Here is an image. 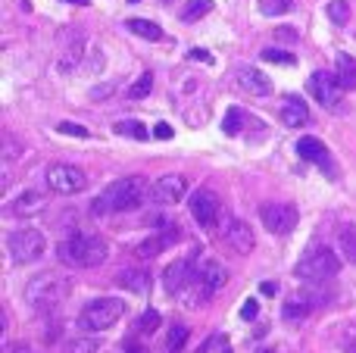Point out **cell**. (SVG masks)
Instances as JSON below:
<instances>
[{
  "instance_id": "6da1fadb",
  "label": "cell",
  "mask_w": 356,
  "mask_h": 353,
  "mask_svg": "<svg viewBox=\"0 0 356 353\" xmlns=\"http://www.w3.org/2000/svg\"><path fill=\"white\" fill-rule=\"evenodd\" d=\"M150 197V185L141 175H125V179L113 181L97 200H94L91 213L94 216H110V213H131Z\"/></svg>"
},
{
  "instance_id": "7a4b0ae2",
  "label": "cell",
  "mask_w": 356,
  "mask_h": 353,
  "mask_svg": "<svg viewBox=\"0 0 356 353\" xmlns=\"http://www.w3.org/2000/svg\"><path fill=\"white\" fill-rule=\"evenodd\" d=\"M60 260L66 266H79V269H91L100 266L106 260V241L97 235H85V231H75L66 241L60 244Z\"/></svg>"
},
{
  "instance_id": "3957f363",
  "label": "cell",
  "mask_w": 356,
  "mask_h": 353,
  "mask_svg": "<svg viewBox=\"0 0 356 353\" xmlns=\"http://www.w3.org/2000/svg\"><path fill=\"white\" fill-rule=\"evenodd\" d=\"M69 288H72L69 275L44 272V275H38V279H31L29 285H25V300H29L35 310H50V306H56L60 300H66Z\"/></svg>"
},
{
  "instance_id": "277c9868",
  "label": "cell",
  "mask_w": 356,
  "mask_h": 353,
  "mask_svg": "<svg viewBox=\"0 0 356 353\" xmlns=\"http://www.w3.org/2000/svg\"><path fill=\"white\" fill-rule=\"evenodd\" d=\"M297 279H307V281H325V279H334L341 272V260L332 247L325 244H313L307 254L297 260Z\"/></svg>"
},
{
  "instance_id": "5b68a950",
  "label": "cell",
  "mask_w": 356,
  "mask_h": 353,
  "mask_svg": "<svg viewBox=\"0 0 356 353\" xmlns=\"http://www.w3.org/2000/svg\"><path fill=\"white\" fill-rule=\"evenodd\" d=\"M125 316V300L119 297H100V300H91V304L81 310L79 316V325L85 331H106Z\"/></svg>"
},
{
  "instance_id": "8992f818",
  "label": "cell",
  "mask_w": 356,
  "mask_h": 353,
  "mask_svg": "<svg viewBox=\"0 0 356 353\" xmlns=\"http://www.w3.org/2000/svg\"><path fill=\"white\" fill-rule=\"evenodd\" d=\"M6 250H10L13 263H35L44 256L47 241H44V235L38 229H16L6 238Z\"/></svg>"
},
{
  "instance_id": "52a82bcc",
  "label": "cell",
  "mask_w": 356,
  "mask_h": 353,
  "mask_svg": "<svg viewBox=\"0 0 356 353\" xmlns=\"http://www.w3.org/2000/svg\"><path fill=\"white\" fill-rule=\"evenodd\" d=\"M259 219H263V225L272 235H291L300 216H297V206L282 204V200H269V204L259 206Z\"/></svg>"
},
{
  "instance_id": "ba28073f",
  "label": "cell",
  "mask_w": 356,
  "mask_h": 353,
  "mask_svg": "<svg viewBox=\"0 0 356 353\" xmlns=\"http://www.w3.org/2000/svg\"><path fill=\"white\" fill-rule=\"evenodd\" d=\"M47 185L56 194H79L88 188V175L79 166H69V163H56L47 169Z\"/></svg>"
},
{
  "instance_id": "9c48e42d",
  "label": "cell",
  "mask_w": 356,
  "mask_h": 353,
  "mask_svg": "<svg viewBox=\"0 0 356 353\" xmlns=\"http://www.w3.org/2000/svg\"><path fill=\"white\" fill-rule=\"evenodd\" d=\"M307 91L319 100L322 106H338L341 104V94H344V85H341L338 72H313L307 81Z\"/></svg>"
},
{
  "instance_id": "30bf717a",
  "label": "cell",
  "mask_w": 356,
  "mask_h": 353,
  "mask_svg": "<svg viewBox=\"0 0 356 353\" xmlns=\"http://www.w3.org/2000/svg\"><path fill=\"white\" fill-rule=\"evenodd\" d=\"M228 281V272L225 266H222L219 260H207L200 269H197V285H194V294H200V300L207 304L209 297H213L219 288H225Z\"/></svg>"
},
{
  "instance_id": "8fae6325",
  "label": "cell",
  "mask_w": 356,
  "mask_h": 353,
  "mask_svg": "<svg viewBox=\"0 0 356 353\" xmlns=\"http://www.w3.org/2000/svg\"><path fill=\"white\" fill-rule=\"evenodd\" d=\"M191 216H194L203 229L216 225V219H219V197H216L213 191H207V188L194 191L191 194Z\"/></svg>"
},
{
  "instance_id": "7c38bea8",
  "label": "cell",
  "mask_w": 356,
  "mask_h": 353,
  "mask_svg": "<svg viewBox=\"0 0 356 353\" xmlns=\"http://www.w3.org/2000/svg\"><path fill=\"white\" fill-rule=\"evenodd\" d=\"M297 154H300V160L316 163L322 172H328L334 179V160H332L328 147L319 141V138H300V141H297Z\"/></svg>"
},
{
  "instance_id": "4fadbf2b",
  "label": "cell",
  "mask_w": 356,
  "mask_h": 353,
  "mask_svg": "<svg viewBox=\"0 0 356 353\" xmlns=\"http://www.w3.org/2000/svg\"><path fill=\"white\" fill-rule=\"evenodd\" d=\"M184 194H188L184 175H163V179H156L154 185H150V197H154L156 204H178Z\"/></svg>"
},
{
  "instance_id": "5bb4252c",
  "label": "cell",
  "mask_w": 356,
  "mask_h": 353,
  "mask_svg": "<svg viewBox=\"0 0 356 353\" xmlns=\"http://www.w3.org/2000/svg\"><path fill=\"white\" fill-rule=\"evenodd\" d=\"M225 241L232 244L234 254H250V250L257 247L253 229L244 222V219H228V222H225Z\"/></svg>"
},
{
  "instance_id": "9a60e30c",
  "label": "cell",
  "mask_w": 356,
  "mask_h": 353,
  "mask_svg": "<svg viewBox=\"0 0 356 353\" xmlns=\"http://www.w3.org/2000/svg\"><path fill=\"white\" fill-rule=\"evenodd\" d=\"M194 275H197L194 263L191 260H175L172 266H166V272H163V285H166L169 294H178V291L188 288V281L194 279Z\"/></svg>"
},
{
  "instance_id": "2e32d148",
  "label": "cell",
  "mask_w": 356,
  "mask_h": 353,
  "mask_svg": "<svg viewBox=\"0 0 356 353\" xmlns=\"http://www.w3.org/2000/svg\"><path fill=\"white\" fill-rule=\"evenodd\" d=\"M238 85L244 88L247 94H253V97H269V94H272L269 75H263L259 69H250V66L238 69Z\"/></svg>"
},
{
  "instance_id": "e0dca14e",
  "label": "cell",
  "mask_w": 356,
  "mask_h": 353,
  "mask_svg": "<svg viewBox=\"0 0 356 353\" xmlns=\"http://www.w3.org/2000/svg\"><path fill=\"white\" fill-rule=\"evenodd\" d=\"M282 122L288 125V129H300V125H307L309 122L307 100H300L297 94H288V97L282 100Z\"/></svg>"
},
{
  "instance_id": "ac0fdd59",
  "label": "cell",
  "mask_w": 356,
  "mask_h": 353,
  "mask_svg": "<svg viewBox=\"0 0 356 353\" xmlns=\"http://www.w3.org/2000/svg\"><path fill=\"white\" fill-rule=\"evenodd\" d=\"M178 235H181V231L169 225V229L163 231V235H154V238H147V241H141V244H138V250H135V254L141 256V260H154L156 254H163V250H166V247H172V241H178Z\"/></svg>"
},
{
  "instance_id": "d6986e66",
  "label": "cell",
  "mask_w": 356,
  "mask_h": 353,
  "mask_svg": "<svg viewBox=\"0 0 356 353\" xmlns=\"http://www.w3.org/2000/svg\"><path fill=\"white\" fill-rule=\"evenodd\" d=\"M116 285L125 288L129 294H147L150 291V272L147 269H125L116 275Z\"/></svg>"
},
{
  "instance_id": "ffe728a7",
  "label": "cell",
  "mask_w": 356,
  "mask_h": 353,
  "mask_svg": "<svg viewBox=\"0 0 356 353\" xmlns=\"http://www.w3.org/2000/svg\"><path fill=\"white\" fill-rule=\"evenodd\" d=\"M313 300L307 297V294H297V297H291L288 304L282 306V319L284 322H291V325H297V322H303V319L313 313Z\"/></svg>"
},
{
  "instance_id": "44dd1931",
  "label": "cell",
  "mask_w": 356,
  "mask_h": 353,
  "mask_svg": "<svg viewBox=\"0 0 356 353\" xmlns=\"http://www.w3.org/2000/svg\"><path fill=\"white\" fill-rule=\"evenodd\" d=\"M44 194H38V191H25V194H19L16 200L10 204V213H16V216H29V213H38V210H44Z\"/></svg>"
},
{
  "instance_id": "7402d4cb",
  "label": "cell",
  "mask_w": 356,
  "mask_h": 353,
  "mask_svg": "<svg viewBox=\"0 0 356 353\" xmlns=\"http://www.w3.org/2000/svg\"><path fill=\"white\" fill-rule=\"evenodd\" d=\"M338 244H341V254H344V260L356 266V225H344V229L338 231Z\"/></svg>"
},
{
  "instance_id": "603a6c76",
  "label": "cell",
  "mask_w": 356,
  "mask_h": 353,
  "mask_svg": "<svg viewBox=\"0 0 356 353\" xmlns=\"http://www.w3.org/2000/svg\"><path fill=\"white\" fill-rule=\"evenodd\" d=\"M125 25H129V31L147 38V41H160V38H163V28L156 22H150V19H129Z\"/></svg>"
},
{
  "instance_id": "cb8c5ba5",
  "label": "cell",
  "mask_w": 356,
  "mask_h": 353,
  "mask_svg": "<svg viewBox=\"0 0 356 353\" xmlns=\"http://www.w3.org/2000/svg\"><path fill=\"white\" fill-rule=\"evenodd\" d=\"M338 79L344 88H356V60L350 54H338Z\"/></svg>"
},
{
  "instance_id": "d4e9b609",
  "label": "cell",
  "mask_w": 356,
  "mask_h": 353,
  "mask_svg": "<svg viewBox=\"0 0 356 353\" xmlns=\"http://www.w3.org/2000/svg\"><path fill=\"white\" fill-rule=\"evenodd\" d=\"M244 122H247L244 110H238V106H232V110L225 113V119H222V131H225V135H238V131L244 129Z\"/></svg>"
},
{
  "instance_id": "484cf974",
  "label": "cell",
  "mask_w": 356,
  "mask_h": 353,
  "mask_svg": "<svg viewBox=\"0 0 356 353\" xmlns=\"http://www.w3.org/2000/svg\"><path fill=\"white\" fill-rule=\"evenodd\" d=\"M325 13L334 25H347V19H350V3H347V0H332V3L325 6Z\"/></svg>"
},
{
  "instance_id": "4316f807",
  "label": "cell",
  "mask_w": 356,
  "mask_h": 353,
  "mask_svg": "<svg viewBox=\"0 0 356 353\" xmlns=\"http://www.w3.org/2000/svg\"><path fill=\"white\" fill-rule=\"evenodd\" d=\"M209 10H213V0H191V3L181 10V19L184 22H194V19L207 16Z\"/></svg>"
},
{
  "instance_id": "83f0119b",
  "label": "cell",
  "mask_w": 356,
  "mask_h": 353,
  "mask_svg": "<svg viewBox=\"0 0 356 353\" xmlns=\"http://www.w3.org/2000/svg\"><path fill=\"white\" fill-rule=\"evenodd\" d=\"M116 135H129V138H138V141H144L150 131L144 129L141 122H135V119H125V122H116Z\"/></svg>"
},
{
  "instance_id": "f1b7e54d",
  "label": "cell",
  "mask_w": 356,
  "mask_h": 353,
  "mask_svg": "<svg viewBox=\"0 0 356 353\" xmlns=\"http://www.w3.org/2000/svg\"><path fill=\"white\" fill-rule=\"evenodd\" d=\"M291 0H259V13L263 16H284V13H291Z\"/></svg>"
},
{
  "instance_id": "f546056e",
  "label": "cell",
  "mask_w": 356,
  "mask_h": 353,
  "mask_svg": "<svg viewBox=\"0 0 356 353\" xmlns=\"http://www.w3.org/2000/svg\"><path fill=\"white\" fill-rule=\"evenodd\" d=\"M184 344H188V329H184V325H172V331H169V341H166V350L169 353H181Z\"/></svg>"
},
{
  "instance_id": "4dcf8cb0",
  "label": "cell",
  "mask_w": 356,
  "mask_h": 353,
  "mask_svg": "<svg viewBox=\"0 0 356 353\" xmlns=\"http://www.w3.org/2000/svg\"><path fill=\"white\" fill-rule=\"evenodd\" d=\"M150 88H154V72H144L141 79H138L135 85L129 88V97H135V100L147 97V94H150Z\"/></svg>"
},
{
  "instance_id": "1f68e13d",
  "label": "cell",
  "mask_w": 356,
  "mask_h": 353,
  "mask_svg": "<svg viewBox=\"0 0 356 353\" xmlns=\"http://www.w3.org/2000/svg\"><path fill=\"white\" fill-rule=\"evenodd\" d=\"M263 60L266 63H278V66H294V54H284V50H278V47H266L263 50Z\"/></svg>"
},
{
  "instance_id": "d6a6232c",
  "label": "cell",
  "mask_w": 356,
  "mask_h": 353,
  "mask_svg": "<svg viewBox=\"0 0 356 353\" xmlns=\"http://www.w3.org/2000/svg\"><path fill=\"white\" fill-rule=\"evenodd\" d=\"M97 350H100V341H94V338H75L66 347V353H97Z\"/></svg>"
},
{
  "instance_id": "836d02e7",
  "label": "cell",
  "mask_w": 356,
  "mask_h": 353,
  "mask_svg": "<svg viewBox=\"0 0 356 353\" xmlns=\"http://www.w3.org/2000/svg\"><path fill=\"white\" fill-rule=\"evenodd\" d=\"M138 329H141V331H156V329H160V313L147 310L141 319H138Z\"/></svg>"
},
{
  "instance_id": "e575fe53",
  "label": "cell",
  "mask_w": 356,
  "mask_h": 353,
  "mask_svg": "<svg viewBox=\"0 0 356 353\" xmlns=\"http://www.w3.org/2000/svg\"><path fill=\"white\" fill-rule=\"evenodd\" d=\"M56 131H63V135H75V138H88L85 125H75V122H60L56 125Z\"/></svg>"
},
{
  "instance_id": "d590c367",
  "label": "cell",
  "mask_w": 356,
  "mask_h": 353,
  "mask_svg": "<svg viewBox=\"0 0 356 353\" xmlns=\"http://www.w3.org/2000/svg\"><path fill=\"white\" fill-rule=\"evenodd\" d=\"M257 313H259L257 300H244V306H241V319H247V322H250V319H257Z\"/></svg>"
},
{
  "instance_id": "8d00e7d4",
  "label": "cell",
  "mask_w": 356,
  "mask_h": 353,
  "mask_svg": "<svg viewBox=\"0 0 356 353\" xmlns=\"http://www.w3.org/2000/svg\"><path fill=\"white\" fill-rule=\"evenodd\" d=\"M154 135H156V138H163V141H166V138H172V129H169L166 122H160V125H156V129H154Z\"/></svg>"
},
{
  "instance_id": "74e56055",
  "label": "cell",
  "mask_w": 356,
  "mask_h": 353,
  "mask_svg": "<svg viewBox=\"0 0 356 353\" xmlns=\"http://www.w3.org/2000/svg\"><path fill=\"white\" fill-rule=\"evenodd\" d=\"M122 353H147V350H144L138 341H125V344H122Z\"/></svg>"
},
{
  "instance_id": "f35d334b",
  "label": "cell",
  "mask_w": 356,
  "mask_h": 353,
  "mask_svg": "<svg viewBox=\"0 0 356 353\" xmlns=\"http://www.w3.org/2000/svg\"><path fill=\"white\" fill-rule=\"evenodd\" d=\"M259 291L269 294V297H275V294H278V285H275V281H263V285H259Z\"/></svg>"
},
{
  "instance_id": "ab89813d",
  "label": "cell",
  "mask_w": 356,
  "mask_h": 353,
  "mask_svg": "<svg viewBox=\"0 0 356 353\" xmlns=\"http://www.w3.org/2000/svg\"><path fill=\"white\" fill-rule=\"evenodd\" d=\"M191 60H203V63H209V54H203V50H191Z\"/></svg>"
},
{
  "instance_id": "60d3db41",
  "label": "cell",
  "mask_w": 356,
  "mask_h": 353,
  "mask_svg": "<svg viewBox=\"0 0 356 353\" xmlns=\"http://www.w3.org/2000/svg\"><path fill=\"white\" fill-rule=\"evenodd\" d=\"M347 353H356V338H350V341H347Z\"/></svg>"
},
{
  "instance_id": "b9f144b4",
  "label": "cell",
  "mask_w": 356,
  "mask_h": 353,
  "mask_svg": "<svg viewBox=\"0 0 356 353\" xmlns=\"http://www.w3.org/2000/svg\"><path fill=\"white\" fill-rule=\"evenodd\" d=\"M66 3H88V0H66Z\"/></svg>"
},
{
  "instance_id": "7bdbcfd3",
  "label": "cell",
  "mask_w": 356,
  "mask_h": 353,
  "mask_svg": "<svg viewBox=\"0 0 356 353\" xmlns=\"http://www.w3.org/2000/svg\"><path fill=\"white\" fill-rule=\"evenodd\" d=\"M131 3H138V0H131Z\"/></svg>"
},
{
  "instance_id": "ee69618b",
  "label": "cell",
  "mask_w": 356,
  "mask_h": 353,
  "mask_svg": "<svg viewBox=\"0 0 356 353\" xmlns=\"http://www.w3.org/2000/svg\"><path fill=\"white\" fill-rule=\"evenodd\" d=\"M266 353H272V350H266Z\"/></svg>"
}]
</instances>
